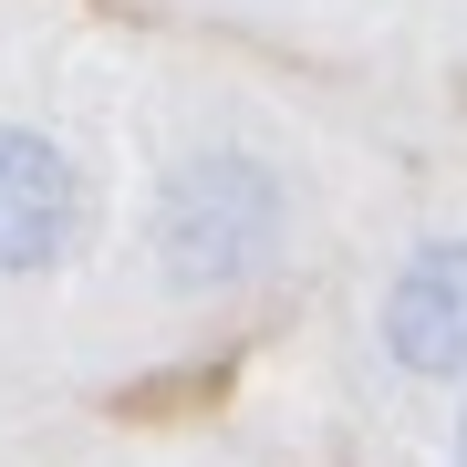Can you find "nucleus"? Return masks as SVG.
<instances>
[{
  "label": "nucleus",
  "instance_id": "1",
  "mask_svg": "<svg viewBox=\"0 0 467 467\" xmlns=\"http://www.w3.org/2000/svg\"><path fill=\"white\" fill-rule=\"evenodd\" d=\"M291 239H301V187L260 146H187L156 167L146 208H135V250L167 301L250 291L291 260Z\"/></svg>",
  "mask_w": 467,
  "mask_h": 467
},
{
  "label": "nucleus",
  "instance_id": "2",
  "mask_svg": "<svg viewBox=\"0 0 467 467\" xmlns=\"http://www.w3.org/2000/svg\"><path fill=\"white\" fill-rule=\"evenodd\" d=\"M94 229V177L52 125L0 115V281H42L84 250Z\"/></svg>",
  "mask_w": 467,
  "mask_h": 467
},
{
  "label": "nucleus",
  "instance_id": "3",
  "mask_svg": "<svg viewBox=\"0 0 467 467\" xmlns=\"http://www.w3.org/2000/svg\"><path fill=\"white\" fill-rule=\"evenodd\" d=\"M374 353L405 384H467V229H436L384 270Z\"/></svg>",
  "mask_w": 467,
  "mask_h": 467
},
{
  "label": "nucleus",
  "instance_id": "4",
  "mask_svg": "<svg viewBox=\"0 0 467 467\" xmlns=\"http://www.w3.org/2000/svg\"><path fill=\"white\" fill-rule=\"evenodd\" d=\"M447 447H457V467H467V384H457V426H447Z\"/></svg>",
  "mask_w": 467,
  "mask_h": 467
}]
</instances>
